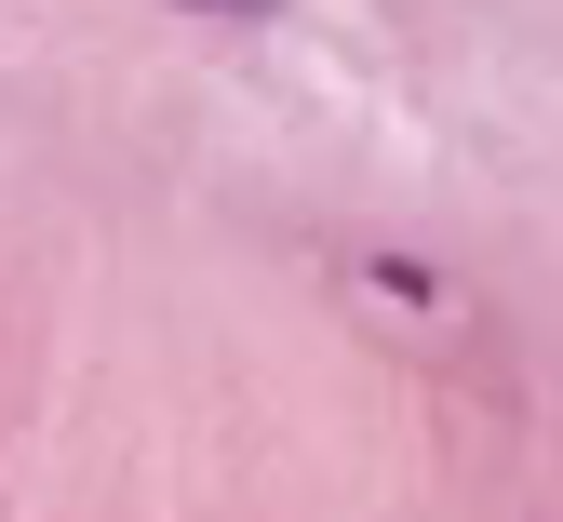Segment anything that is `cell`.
<instances>
[{
    "instance_id": "2",
    "label": "cell",
    "mask_w": 563,
    "mask_h": 522,
    "mask_svg": "<svg viewBox=\"0 0 563 522\" xmlns=\"http://www.w3.org/2000/svg\"><path fill=\"white\" fill-rule=\"evenodd\" d=\"M188 14H216V0H188ZM229 14H268V0H229Z\"/></svg>"
},
{
    "instance_id": "1",
    "label": "cell",
    "mask_w": 563,
    "mask_h": 522,
    "mask_svg": "<svg viewBox=\"0 0 563 522\" xmlns=\"http://www.w3.org/2000/svg\"><path fill=\"white\" fill-rule=\"evenodd\" d=\"M376 295H402V309H443V268H416V255H363Z\"/></svg>"
}]
</instances>
